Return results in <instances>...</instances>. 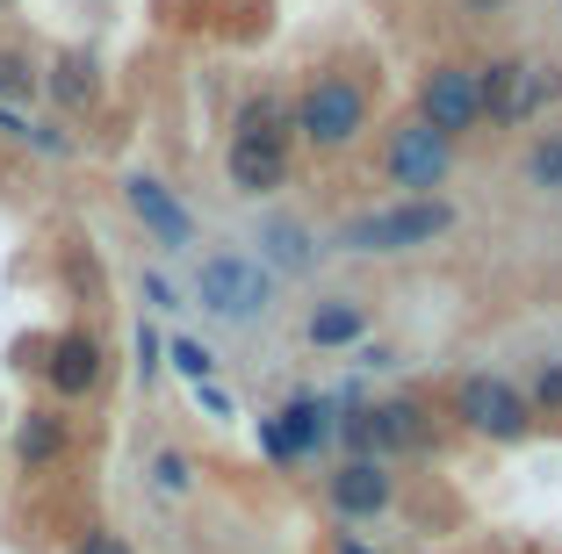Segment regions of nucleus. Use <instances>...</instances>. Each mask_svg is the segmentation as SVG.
<instances>
[{"mask_svg":"<svg viewBox=\"0 0 562 554\" xmlns=\"http://www.w3.org/2000/svg\"><path fill=\"white\" fill-rule=\"evenodd\" d=\"M454 410H462L476 432H491V440H519V432H527V404H519V389H505L497 375H469L462 396H454Z\"/></svg>","mask_w":562,"mask_h":554,"instance_id":"obj_6","label":"nucleus"},{"mask_svg":"<svg viewBox=\"0 0 562 554\" xmlns=\"http://www.w3.org/2000/svg\"><path fill=\"white\" fill-rule=\"evenodd\" d=\"M311 339H317V346H347V339H361V310H353V303H325V310L311 317Z\"/></svg>","mask_w":562,"mask_h":554,"instance_id":"obj_17","label":"nucleus"},{"mask_svg":"<svg viewBox=\"0 0 562 554\" xmlns=\"http://www.w3.org/2000/svg\"><path fill=\"white\" fill-rule=\"evenodd\" d=\"M195 396H202V404H210V410H216V418H232V396L216 389V382H195Z\"/></svg>","mask_w":562,"mask_h":554,"instance_id":"obj_24","label":"nucleus"},{"mask_svg":"<svg viewBox=\"0 0 562 554\" xmlns=\"http://www.w3.org/2000/svg\"><path fill=\"white\" fill-rule=\"evenodd\" d=\"M44 87H50V101H58V109H94V94H101L94 58H87V50H58Z\"/></svg>","mask_w":562,"mask_h":554,"instance_id":"obj_15","label":"nucleus"},{"mask_svg":"<svg viewBox=\"0 0 562 554\" xmlns=\"http://www.w3.org/2000/svg\"><path fill=\"white\" fill-rule=\"evenodd\" d=\"M80 554H131V540H123V533H87Z\"/></svg>","mask_w":562,"mask_h":554,"instance_id":"obj_22","label":"nucleus"},{"mask_svg":"<svg viewBox=\"0 0 562 554\" xmlns=\"http://www.w3.org/2000/svg\"><path fill=\"white\" fill-rule=\"evenodd\" d=\"M260 245H267V260H274L281 274H303V267H311V245H303V230L289 224V216H274V224L260 230Z\"/></svg>","mask_w":562,"mask_h":554,"instance_id":"obj_16","label":"nucleus"},{"mask_svg":"<svg viewBox=\"0 0 562 554\" xmlns=\"http://www.w3.org/2000/svg\"><path fill=\"white\" fill-rule=\"evenodd\" d=\"M166 353H173V368H181L188 382H210V353H202L195 339H173V346H166Z\"/></svg>","mask_w":562,"mask_h":554,"instance_id":"obj_19","label":"nucleus"},{"mask_svg":"<svg viewBox=\"0 0 562 554\" xmlns=\"http://www.w3.org/2000/svg\"><path fill=\"white\" fill-rule=\"evenodd\" d=\"M548 66H533V58H513V66H491L476 72V109H491L497 123H527L533 109L548 101Z\"/></svg>","mask_w":562,"mask_h":554,"instance_id":"obj_5","label":"nucleus"},{"mask_svg":"<svg viewBox=\"0 0 562 554\" xmlns=\"http://www.w3.org/2000/svg\"><path fill=\"white\" fill-rule=\"evenodd\" d=\"M533 180H541V188H562V137H548V145L533 151Z\"/></svg>","mask_w":562,"mask_h":554,"instance_id":"obj_20","label":"nucleus"},{"mask_svg":"<svg viewBox=\"0 0 562 554\" xmlns=\"http://www.w3.org/2000/svg\"><path fill=\"white\" fill-rule=\"evenodd\" d=\"M151 483L181 497V489H188V461H181V454H159V461H151Z\"/></svg>","mask_w":562,"mask_h":554,"instance_id":"obj_21","label":"nucleus"},{"mask_svg":"<svg viewBox=\"0 0 562 554\" xmlns=\"http://www.w3.org/2000/svg\"><path fill=\"white\" fill-rule=\"evenodd\" d=\"M390 173H397L404 188H440V173H447V137L426 131V123L397 131V145H390Z\"/></svg>","mask_w":562,"mask_h":554,"instance_id":"obj_11","label":"nucleus"},{"mask_svg":"<svg viewBox=\"0 0 562 554\" xmlns=\"http://www.w3.org/2000/svg\"><path fill=\"white\" fill-rule=\"evenodd\" d=\"M339 554H368V547H353V540H347V547H339Z\"/></svg>","mask_w":562,"mask_h":554,"instance_id":"obj_26","label":"nucleus"},{"mask_svg":"<svg viewBox=\"0 0 562 554\" xmlns=\"http://www.w3.org/2000/svg\"><path fill=\"white\" fill-rule=\"evenodd\" d=\"M195 295H202V310L232 317V325H252V317L267 310V295H274V281H267V267H260V260L216 252V260H202V274H195Z\"/></svg>","mask_w":562,"mask_h":554,"instance_id":"obj_2","label":"nucleus"},{"mask_svg":"<svg viewBox=\"0 0 562 554\" xmlns=\"http://www.w3.org/2000/svg\"><path fill=\"white\" fill-rule=\"evenodd\" d=\"M454 224L447 202H404V210H375L361 224H347V252H412V245H432Z\"/></svg>","mask_w":562,"mask_h":554,"instance_id":"obj_3","label":"nucleus"},{"mask_svg":"<svg viewBox=\"0 0 562 554\" xmlns=\"http://www.w3.org/2000/svg\"><path fill=\"white\" fill-rule=\"evenodd\" d=\"M123 202H131V216H137V224H145L159 245H173V252L195 238V216H188L181 202H173V188H159L151 173H131V180H123Z\"/></svg>","mask_w":562,"mask_h":554,"instance_id":"obj_8","label":"nucleus"},{"mask_svg":"<svg viewBox=\"0 0 562 554\" xmlns=\"http://www.w3.org/2000/svg\"><path fill=\"white\" fill-rule=\"evenodd\" d=\"M0 8H15V0H0Z\"/></svg>","mask_w":562,"mask_h":554,"instance_id":"obj_27","label":"nucleus"},{"mask_svg":"<svg viewBox=\"0 0 562 554\" xmlns=\"http://www.w3.org/2000/svg\"><path fill=\"white\" fill-rule=\"evenodd\" d=\"M151 368H159V339H151V331H137V375H151Z\"/></svg>","mask_w":562,"mask_h":554,"instance_id":"obj_23","label":"nucleus"},{"mask_svg":"<svg viewBox=\"0 0 562 554\" xmlns=\"http://www.w3.org/2000/svg\"><path fill=\"white\" fill-rule=\"evenodd\" d=\"M353 432V446H375V454H404V446H418V410L412 404H382V410H368V418H353L347 425Z\"/></svg>","mask_w":562,"mask_h":554,"instance_id":"obj_12","label":"nucleus"},{"mask_svg":"<svg viewBox=\"0 0 562 554\" xmlns=\"http://www.w3.org/2000/svg\"><path fill=\"white\" fill-rule=\"evenodd\" d=\"M331 505L353 511V519H368V511L390 505V475H382L375 461H347V468L331 475Z\"/></svg>","mask_w":562,"mask_h":554,"instance_id":"obj_14","label":"nucleus"},{"mask_svg":"<svg viewBox=\"0 0 562 554\" xmlns=\"http://www.w3.org/2000/svg\"><path fill=\"white\" fill-rule=\"evenodd\" d=\"M476 115H483V109H476V72H469V66L426 72V131L454 137V131H469Z\"/></svg>","mask_w":562,"mask_h":554,"instance_id":"obj_9","label":"nucleus"},{"mask_svg":"<svg viewBox=\"0 0 562 554\" xmlns=\"http://www.w3.org/2000/svg\"><path fill=\"white\" fill-rule=\"evenodd\" d=\"M296 123H303L311 145H353L361 123H368V101H361V87H353V80H317L311 94H303Z\"/></svg>","mask_w":562,"mask_h":554,"instance_id":"obj_4","label":"nucleus"},{"mask_svg":"<svg viewBox=\"0 0 562 554\" xmlns=\"http://www.w3.org/2000/svg\"><path fill=\"white\" fill-rule=\"evenodd\" d=\"M325 404L317 396H296V404L281 410V418H260V440H267V454L274 461H296V454H317L325 446Z\"/></svg>","mask_w":562,"mask_h":554,"instance_id":"obj_10","label":"nucleus"},{"mask_svg":"<svg viewBox=\"0 0 562 554\" xmlns=\"http://www.w3.org/2000/svg\"><path fill=\"white\" fill-rule=\"evenodd\" d=\"M289 173V131H281V101H252L238 115V137H232V188L246 195H267L281 188Z\"/></svg>","mask_w":562,"mask_h":554,"instance_id":"obj_1","label":"nucleus"},{"mask_svg":"<svg viewBox=\"0 0 562 554\" xmlns=\"http://www.w3.org/2000/svg\"><path fill=\"white\" fill-rule=\"evenodd\" d=\"M44 382H50L58 404H80V396L101 382V339H94V331H66V339H50Z\"/></svg>","mask_w":562,"mask_h":554,"instance_id":"obj_7","label":"nucleus"},{"mask_svg":"<svg viewBox=\"0 0 562 554\" xmlns=\"http://www.w3.org/2000/svg\"><path fill=\"white\" fill-rule=\"evenodd\" d=\"M72 446V425L58 418V410H30V418L15 425V461L22 468H50V461H66Z\"/></svg>","mask_w":562,"mask_h":554,"instance_id":"obj_13","label":"nucleus"},{"mask_svg":"<svg viewBox=\"0 0 562 554\" xmlns=\"http://www.w3.org/2000/svg\"><path fill=\"white\" fill-rule=\"evenodd\" d=\"M541 404H562V368H555V375H541Z\"/></svg>","mask_w":562,"mask_h":554,"instance_id":"obj_25","label":"nucleus"},{"mask_svg":"<svg viewBox=\"0 0 562 554\" xmlns=\"http://www.w3.org/2000/svg\"><path fill=\"white\" fill-rule=\"evenodd\" d=\"M30 94H36V72H30V58L0 44V109H15V101H30Z\"/></svg>","mask_w":562,"mask_h":554,"instance_id":"obj_18","label":"nucleus"}]
</instances>
